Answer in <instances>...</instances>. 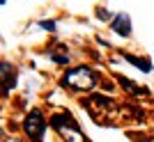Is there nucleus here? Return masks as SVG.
<instances>
[{
  "label": "nucleus",
  "mask_w": 154,
  "mask_h": 142,
  "mask_svg": "<svg viewBox=\"0 0 154 142\" xmlns=\"http://www.w3.org/2000/svg\"><path fill=\"white\" fill-rule=\"evenodd\" d=\"M62 85L74 92H88L99 85V73L90 67H74L62 76Z\"/></svg>",
  "instance_id": "obj_1"
},
{
  "label": "nucleus",
  "mask_w": 154,
  "mask_h": 142,
  "mask_svg": "<svg viewBox=\"0 0 154 142\" xmlns=\"http://www.w3.org/2000/svg\"><path fill=\"white\" fill-rule=\"evenodd\" d=\"M51 124L67 142H85L83 133H81V129H78V124L74 122L69 115H53Z\"/></svg>",
  "instance_id": "obj_2"
},
{
  "label": "nucleus",
  "mask_w": 154,
  "mask_h": 142,
  "mask_svg": "<svg viewBox=\"0 0 154 142\" xmlns=\"http://www.w3.org/2000/svg\"><path fill=\"white\" fill-rule=\"evenodd\" d=\"M23 129H26L28 138L32 142H42L44 140V133H46V119L42 115V110H30L23 122Z\"/></svg>",
  "instance_id": "obj_3"
},
{
  "label": "nucleus",
  "mask_w": 154,
  "mask_h": 142,
  "mask_svg": "<svg viewBox=\"0 0 154 142\" xmlns=\"http://www.w3.org/2000/svg\"><path fill=\"white\" fill-rule=\"evenodd\" d=\"M110 30L115 34H120V37H131V16L129 14H115L113 16V21H110Z\"/></svg>",
  "instance_id": "obj_4"
},
{
  "label": "nucleus",
  "mask_w": 154,
  "mask_h": 142,
  "mask_svg": "<svg viewBox=\"0 0 154 142\" xmlns=\"http://www.w3.org/2000/svg\"><path fill=\"white\" fill-rule=\"evenodd\" d=\"M122 58L127 60V62H131L134 67H138L140 71H145V73L152 71V62H149L147 58H138V55H134V53H122Z\"/></svg>",
  "instance_id": "obj_5"
},
{
  "label": "nucleus",
  "mask_w": 154,
  "mask_h": 142,
  "mask_svg": "<svg viewBox=\"0 0 154 142\" xmlns=\"http://www.w3.org/2000/svg\"><path fill=\"white\" fill-rule=\"evenodd\" d=\"M2 80H5V87H2V90H5V94H7V92L12 90V85L16 83V76H14V69H12L9 62H2Z\"/></svg>",
  "instance_id": "obj_6"
},
{
  "label": "nucleus",
  "mask_w": 154,
  "mask_h": 142,
  "mask_svg": "<svg viewBox=\"0 0 154 142\" xmlns=\"http://www.w3.org/2000/svg\"><path fill=\"white\" fill-rule=\"evenodd\" d=\"M120 80H122V87H124V90L134 92V94H145V92H147V90H140V87H136V85L131 83V80H127V78H120Z\"/></svg>",
  "instance_id": "obj_7"
},
{
  "label": "nucleus",
  "mask_w": 154,
  "mask_h": 142,
  "mask_svg": "<svg viewBox=\"0 0 154 142\" xmlns=\"http://www.w3.org/2000/svg\"><path fill=\"white\" fill-rule=\"evenodd\" d=\"M39 25L44 28V30H55V21H42Z\"/></svg>",
  "instance_id": "obj_8"
},
{
  "label": "nucleus",
  "mask_w": 154,
  "mask_h": 142,
  "mask_svg": "<svg viewBox=\"0 0 154 142\" xmlns=\"http://www.w3.org/2000/svg\"><path fill=\"white\" fill-rule=\"evenodd\" d=\"M97 16H99V19H103V21H106V19H108V16H110V14H106V12H103V9H97Z\"/></svg>",
  "instance_id": "obj_9"
}]
</instances>
